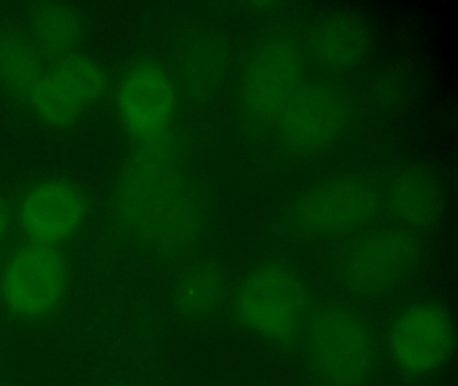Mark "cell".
I'll use <instances>...</instances> for the list:
<instances>
[{
    "label": "cell",
    "instance_id": "cell-9",
    "mask_svg": "<svg viewBox=\"0 0 458 386\" xmlns=\"http://www.w3.org/2000/svg\"><path fill=\"white\" fill-rule=\"evenodd\" d=\"M179 102L175 80L159 62L146 59L124 72L116 107L132 149L176 152Z\"/></svg>",
    "mask_w": 458,
    "mask_h": 386
},
{
    "label": "cell",
    "instance_id": "cell-18",
    "mask_svg": "<svg viewBox=\"0 0 458 386\" xmlns=\"http://www.w3.org/2000/svg\"><path fill=\"white\" fill-rule=\"evenodd\" d=\"M13 222H14V214H13L9 203L4 200V196H0V248L4 246L7 239H9Z\"/></svg>",
    "mask_w": 458,
    "mask_h": 386
},
{
    "label": "cell",
    "instance_id": "cell-14",
    "mask_svg": "<svg viewBox=\"0 0 458 386\" xmlns=\"http://www.w3.org/2000/svg\"><path fill=\"white\" fill-rule=\"evenodd\" d=\"M305 55L321 74L334 78L360 66L369 46L366 21L348 11H329L310 23L305 37Z\"/></svg>",
    "mask_w": 458,
    "mask_h": 386
},
{
    "label": "cell",
    "instance_id": "cell-2",
    "mask_svg": "<svg viewBox=\"0 0 458 386\" xmlns=\"http://www.w3.org/2000/svg\"><path fill=\"white\" fill-rule=\"evenodd\" d=\"M108 86V74L92 58L49 59L22 35H0V88L50 128L76 122Z\"/></svg>",
    "mask_w": 458,
    "mask_h": 386
},
{
    "label": "cell",
    "instance_id": "cell-17",
    "mask_svg": "<svg viewBox=\"0 0 458 386\" xmlns=\"http://www.w3.org/2000/svg\"><path fill=\"white\" fill-rule=\"evenodd\" d=\"M385 189V209L390 222L414 230L425 227L436 214L433 189L425 179L412 172L395 174Z\"/></svg>",
    "mask_w": 458,
    "mask_h": 386
},
{
    "label": "cell",
    "instance_id": "cell-12",
    "mask_svg": "<svg viewBox=\"0 0 458 386\" xmlns=\"http://www.w3.org/2000/svg\"><path fill=\"white\" fill-rule=\"evenodd\" d=\"M87 195L73 182L44 180L25 190L14 219L26 241L60 247L79 233L87 222Z\"/></svg>",
    "mask_w": 458,
    "mask_h": 386
},
{
    "label": "cell",
    "instance_id": "cell-7",
    "mask_svg": "<svg viewBox=\"0 0 458 386\" xmlns=\"http://www.w3.org/2000/svg\"><path fill=\"white\" fill-rule=\"evenodd\" d=\"M300 348L321 386H364L374 370L377 348L371 326L345 303H315Z\"/></svg>",
    "mask_w": 458,
    "mask_h": 386
},
{
    "label": "cell",
    "instance_id": "cell-13",
    "mask_svg": "<svg viewBox=\"0 0 458 386\" xmlns=\"http://www.w3.org/2000/svg\"><path fill=\"white\" fill-rule=\"evenodd\" d=\"M232 70V47L216 29H198L182 43L176 75L179 94L197 106H208L226 85Z\"/></svg>",
    "mask_w": 458,
    "mask_h": 386
},
{
    "label": "cell",
    "instance_id": "cell-15",
    "mask_svg": "<svg viewBox=\"0 0 458 386\" xmlns=\"http://www.w3.org/2000/svg\"><path fill=\"white\" fill-rule=\"evenodd\" d=\"M224 270L213 260H202L184 268L174 281L171 302L181 318L202 322L213 318L227 300Z\"/></svg>",
    "mask_w": 458,
    "mask_h": 386
},
{
    "label": "cell",
    "instance_id": "cell-4",
    "mask_svg": "<svg viewBox=\"0 0 458 386\" xmlns=\"http://www.w3.org/2000/svg\"><path fill=\"white\" fill-rule=\"evenodd\" d=\"M227 300L235 324L277 351L301 346L315 305L302 271L283 257H267L248 268Z\"/></svg>",
    "mask_w": 458,
    "mask_h": 386
},
{
    "label": "cell",
    "instance_id": "cell-10",
    "mask_svg": "<svg viewBox=\"0 0 458 386\" xmlns=\"http://www.w3.org/2000/svg\"><path fill=\"white\" fill-rule=\"evenodd\" d=\"M69 281L68 262L58 247L25 241L0 264V305L14 321H47L65 302Z\"/></svg>",
    "mask_w": 458,
    "mask_h": 386
},
{
    "label": "cell",
    "instance_id": "cell-6",
    "mask_svg": "<svg viewBox=\"0 0 458 386\" xmlns=\"http://www.w3.org/2000/svg\"><path fill=\"white\" fill-rule=\"evenodd\" d=\"M420 259L414 230L398 222H372L342 239L332 259L343 290L361 299H379L411 276Z\"/></svg>",
    "mask_w": 458,
    "mask_h": 386
},
{
    "label": "cell",
    "instance_id": "cell-16",
    "mask_svg": "<svg viewBox=\"0 0 458 386\" xmlns=\"http://www.w3.org/2000/svg\"><path fill=\"white\" fill-rule=\"evenodd\" d=\"M26 38L47 58H68L81 43V18L71 5L42 3L31 13Z\"/></svg>",
    "mask_w": 458,
    "mask_h": 386
},
{
    "label": "cell",
    "instance_id": "cell-11",
    "mask_svg": "<svg viewBox=\"0 0 458 386\" xmlns=\"http://www.w3.org/2000/svg\"><path fill=\"white\" fill-rule=\"evenodd\" d=\"M386 346L391 364L402 374L412 378L434 374L452 354L454 322L439 303H411L394 315Z\"/></svg>",
    "mask_w": 458,
    "mask_h": 386
},
{
    "label": "cell",
    "instance_id": "cell-5",
    "mask_svg": "<svg viewBox=\"0 0 458 386\" xmlns=\"http://www.w3.org/2000/svg\"><path fill=\"white\" fill-rule=\"evenodd\" d=\"M383 209L380 182L364 174H337L300 193L286 211L284 227L296 240L327 243L377 222Z\"/></svg>",
    "mask_w": 458,
    "mask_h": 386
},
{
    "label": "cell",
    "instance_id": "cell-3",
    "mask_svg": "<svg viewBox=\"0 0 458 386\" xmlns=\"http://www.w3.org/2000/svg\"><path fill=\"white\" fill-rule=\"evenodd\" d=\"M304 46L291 32L257 38L238 64L233 80L232 112L238 133L265 144L277 118L308 78Z\"/></svg>",
    "mask_w": 458,
    "mask_h": 386
},
{
    "label": "cell",
    "instance_id": "cell-1",
    "mask_svg": "<svg viewBox=\"0 0 458 386\" xmlns=\"http://www.w3.org/2000/svg\"><path fill=\"white\" fill-rule=\"evenodd\" d=\"M114 206L123 232L157 259L182 256L199 239V208L175 152L132 149L114 187Z\"/></svg>",
    "mask_w": 458,
    "mask_h": 386
},
{
    "label": "cell",
    "instance_id": "cell-8",
    "mask_svg": "<svg viewBox=\"0 0 458 386\" xmlns=\"http://www.w3.org/2000/svg\"><path fill=\"white\" fill-rule=\"evenodd\" d=\"M351 120L347 90L335 78L308 77L267 134L265 144L281 161H307L332 149Z\"/></svg>",
    "mask_w": 458,
    "mask_h": 386
}]
</instances>
